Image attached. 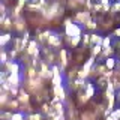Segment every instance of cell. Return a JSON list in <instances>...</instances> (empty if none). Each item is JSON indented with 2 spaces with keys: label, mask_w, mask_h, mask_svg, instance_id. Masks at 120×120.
<instances>
[{
  "label": "cell",
  "mask_w": 120,
  "mask_h": 120,
  "mask_svg": "<svg viewBox=\"0 0 120 120\" xmlns=\"http://www.w3.org/2000/svg\"><path fill=\"white\" fill-rule=\"evenodd\" d=\"M66 33L69 36H80L81 30H80V27H77L75 24H71V21H66Z\"/></svg>",
  "instance_id": "cell-1"
},
{
  "label": "cell",
  "mask_w": 120,
  "mask_h": 120,
  "mask_svg": "<svg viewBox=\"0 0 120 120\" xmlns=\"http://www.w3.org/2000/svg\"><path fill=\"white\" fill-rule=\"evenodd\" d=\"M38 51V45L35 41H30V44H29V52L30 54H35V52Z\"/></svg>",
  "instance_id": "cell-2"
},
{
  "label": "cell",
  "mask_w": 120,
  "mask_h": 120,
  "mask_svg": "<svg viewBox=\"0 0 120 120\" xmlns=\"http://www.w3.org/2000/svg\"><path fill=\"white\" fill-rule=\"evenodd\" d=\"M90 41H92L93 44H101V42H102V39H101L99 35H92V36H90Z\"/></svg>",
  "instance_id": "cell-3"
},
{
  "label": "cell",
  "mask_w": 120,
  "mask_h": 120,
  "mask_svg": "<svg viewBox=\"0 0 120 120\" xmlns=\"http://www.w3.org/2000/svg\"><path fill=\"white\" fill-rule=\"evenodd\" d=\"M9 39H11V35H3L2 36V45H5Z\"/></svg>",
  "instance_id": "cell-4"
},
{
  "label": "cell",
  "mask_w": 120,
  "mask_h": 120,
  "mask_svg": "<svg viewBox=\"0 0 120 120\" xmlns=\"http://www.w3.org/2000/svg\"><path fill=\"white\" fill-rule=\"evenodd\" d=\"M102 2V5H104V9H108L110 8V0H101Z\"/></svg>",
  "instance_id": "cell-5"
},
{
  "label": "cell",
  "mask_w": 120,
  "mask_h": 120,
  "mask_svg": "<svg viewBox=\"0 0 120 120\" xmlns=\"http://www.w3.org/2000/svg\"><path fill=\"white\" fill-rule=\"evenodd\" d=\"M3 27H5V29H9V27H11V20H9V18H6V20H5V24H3Z\"/></svg>",
  "instance_id": "cell-6"
},
{
  "label": "cell",
  "mask_w": 120,
  "mask_h": 120,
  "mask_svg": "<svg viewBox=\"0 0 120 120\" xmlns=\"http://www.w3.org/2000/svg\"><path fill=\"white\" fill-rule=\"evenodd\" d=\"M87 27L89 29H96V24L93 21H87Z\"/></svg>",
  "instance_id": "cell-7"
},
{
  "label": "cell",
  "mask_w": 120,
  "mask_h": 120,
  "mask_svg": "<svg viewBox=\"0 0 120 120\" xmlns=\"http://www.w3.org/2000/svg\"><path fill=\"white\" fill-rule=\"evenodd\" d=\"M107 66L108 68H112V66H114V60H112V59H108L107 60Z\"/></svg>",
  "instance_id": "cell-8"
},
{
  "label": "cell",
  "mask_w": 120,
  "mask_h": 120,
  "mask_svg": "<svg viewBox=\"0 0 120 120\" xmlns=\"http://www.w3.org/2000/svg\"><path fill=\"white\" fill-rule=\"evenodd\" d=\"M104 45H105V47L110 45V38H105V39H104Z\"/></svg>",
  "instance_id": "cell-9"
},
{
  "label": "cell",
  "mask_w": 120,
  "mask_h": 120,
  "mask_svg": "<svg viewBox=\"0 0 120 120\" xmlns=\"http://www.w3.org/2000/svg\"><path fill=\"white\" fill-rule=\"evenodd\" d=\"M116 35H117V36H120V29H117V30H116Z\"/></svg>",
  "instance_id": "cell-10"
}]
</instances>
